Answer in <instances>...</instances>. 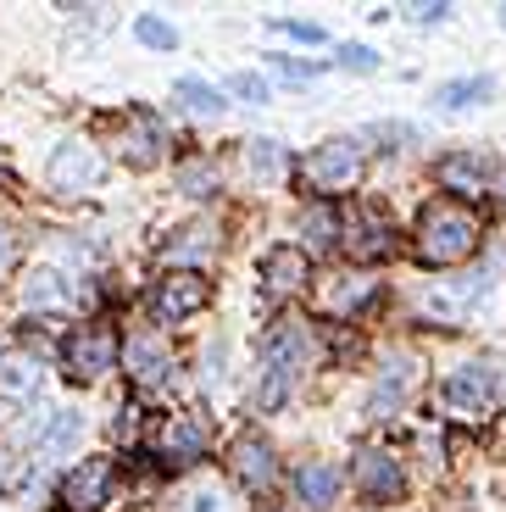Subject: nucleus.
Masks as SVG:
<instances>
[{"mask_svg":"<svg viewBox=\"0 0 506 512\" xmlns=\"http://www.w3.org/2000/svg\"><path fill=\"white\" fill-rule=\"evenodd\" d=\"M479 234H484L479 218L462 201H434L418 218V256L429 268H456V262H468L479 251Z\"/></svg>","mask_w":506,"mask_h":512,"instance_id":"obj_1","label":"nucleus"},{"mask_svg":"<svg viewBox=\"0 0 506 512\" xmlns=\"http://www.w3.org/2000/svg\"><path fill=\"white\" fill-rule=\"evenodd\" d=\"M117 357H123V340H117L112 323H78L62 346V362L73 379H101L117 368Z\"/></svg>","mask_w":506,"mask_h":512,"instance_id":"obj_2","label":"nucleus"},{"mask_svg":"<svg viewBox=\"0 0 506 512\" xmlns=\"http://www.w3.org/2000/svg\"><path fill=\"white\" fill-rule=\"evenodd\" d=\"M301 173H306V184H312V190H323V195L351 190V184L362 179V145H356V140H323L301 162Z\"/></svg>","mask_w":506,"mask_h":512,"instance_id":"obj_3","label":"nucleus"},{"mask_svg":"<svg viewBox=\"0 0 506 512\" xmlns=\"http://www.w3.org/2000/svg\"><path fill=\"white\" fill-rule=\"evenodd\" d=\"M206 301H212V284L190 268H173V273H162L156 290H151V318L156 323H184V318H195Z\"/></svg>","mask_w":506,"mask_h":512,"instance_id":"obj_4","label":"nucleus"},{"mask_svg":"<svg viewBox=\"0 0 506 512\" xmlns=\"http://www.w3.org/2000/svg\"><path fill=\"white\" fill-rule=\"evenodd\" d=\"M495 396H501L495 362H468V368H456L451 379H445V407H451L456 418H484V412L495 407Z\"/></svg>","mask_w":506,"mask_h":512,"instance_id":"obj_5","label":"nucleus"},{"mask_svg":"<svg viewBox=\"0 0 506 512\" xmlns=\"http://www.w3.org/2000/svg\"><path fill=\"white\" fill-rule=\"evenodd\" d=\"M112 485H117V462L112 457H84L73 474L62 479V507L67 512H101L112 501Z\"/></svg>","mask_w":506,"mask_h":512,"instance_id":"obj_6","label":"nucleus"},{"mask_svg":"<svg viewBox=\"0 0 506 512\" xmlns=\"http://www.w3.org/2000/svg\"><path fill=\"white\" fill-rule=\"evenodd\" d=\"M312 351H317V340H312V329H306L301 318H284V323H273V329L262 334V362L273 373H290V379L312 362Z\"/></svg>","mask_w":506,"mask_h":512,"instance_id":"obj_7","label":"nucleus"},{"mask_svg":"<svg viewBox=\"0 0 506 512\" xmlns=\"http://www.w3.org/2000/svg\"><path fill=\"white\" fill-rule=\"evenodd\" d=\"M151 451H156L162 468H195V462L206 457V429L195 418H167L151 435Z\"/></svg>","mask_w":506,"mask_h":512,"instance_id":"obj_8","label":"nucleus"},{"mask_svg":"<svg viewBox=\"0 0 506 512\" xmlns=\"http://www.w3.org/2000/svg\"><path fill=\"white\" fill-rule=\"evenodd\" d=\"M356 490H362L367 501H395V496L406 490L401 462H395L390 451H379V446L356 451Z\"/></svg>","mask_w":506,"mask_h":512,"instance_id":"obj_9","label":"nucleus"},{"mask_svg":"<svg viewBox=\"0 0 506 512\" xmlns=\"http://www.w3.org/2000/svg\"><path fill=\"white\" fill-rule=\"evenodd\" d=\"M306 290V251L301 245H273L262 256V295L284 301V295H301Z\"/></svg>","mask_w":506,"mask_h":512,"instance_id":"obj_10","label":"nucleus"},{"mask_svg":"<svg viewBox=\"0 0 506 512\" xmlns=\"http://www.w3.org/2000/svg\"><path fill=\"white\" fill-rule=\"evenodd\" d=\"M123 362H128V373L140 384H167L173 379V351H167V340L156 329H140L134 340L123 346Z\"/></svg>","mask_w":506,"mask_h":512,"instance_id":"obj_11","label":"nucleus"},{"mask_svg":"<svg viewBox=\"0 0 506 512\" xmlns=\"http://www.w3.org/2000/svg\"><path fill=\"white\" fill-rule=\"evenodd\" d=\"M95 179H101V156H95V145H84V140L56 145V156H51V190H89Z\"/></svg>","mask_w":506,"mask_h":512,"instance_id":"obj_12","label":"nucleus"},{"mask_svg":"<svg viewBox=\"0 0 506 512\" xmlns=\"http://www.w3.org/2000/svg\"><path fill=\"white\" fill-rule=\"evenodd\" d=\"M162 145H167L162 117H151L145 106H134V112H128V128H123V156H128L134 167H156Z\"/></svg>","mask_w":506,"mask_h":512,"instance_id":"obj_13","label":"nucleus"},{"mask_svg":"<svg viewBox=\"0 0 506 512\" xmlns=\"http://www.w3.org/2000/svg\"><path fill=\"white\" fill-rule=\"evenodd\" d=\"M340 234H345V251L351 256H362V262H373V256H384L390 251V223L379 218V212H345L340 218Z\"/></svg>","mask_w":506,"mask_h":512,"instance_id":"obj_14","label":"nucleus"},{"mask_svg":"<svg viewBox=\"0 0 506 512\" xmlns=\"http://www.w3.org/2000/svg\"><path fill=\"white\" fill-rule=\"evenodd\" d=\"M412 379H418V368H412L406 357L384 362V373L373 379V390H367V418H390V412L406 401V390H412Z\"/></svg>","mask_w":506,"mask_h":512,"instance_id":"obj_15","label":"nucleus"},{"mask_svg":"<svg viewBox=\"0 0 506 512\" xmlns=\"http://www.w3.org/2000/svg\"><path fill=\"white\" fill-rule=\"evenodd\" d=\"M495 95V78L490 73H473V78H451V84H434V106L440 112H468V106H484Z\"/></svg>","mask_w":506,"mask_h":512,"instance_id":"obj_16","label":"nucleus"},{"mask_svg":"<svg viewBox=\"0 0 506 512\" xmlns=\"http://www.w3.org/2000/svg\"><path fill=\"white\" fill-rule=\"evenodd\" d=\"M228 462H234V474H240L245 485H267V479H273V468H279V462H273V446H267L262 435H240Z\"/></svg>","mask_w":506,"mask_h":512,"instance_id":"obj_17","label":"nucleus"},{"mask_svg":"<svg viewBox=\"0 0 506 512\" xmlns=\"http://www.w3.org/2000/svg\"><path fill=\"white\" fill-rule=\"evenodd\" d=\"M345 474L334 468V462H306L301 474H295V496L306 501V507H329L334 496H340Z\"/></svg>","mask_w":506,"mask_h":512,"instance_id":"obj_18","label":"nucleus"},{"mask_svg":"<svg viewBox=\"0 0 506 512\" xmlns=\"http://www.w3.org/2000/svg\"><path fill=\"white\" fill-rule=\"evenodd\" d=\"M440 184L456 195H484L490 190V167L479 162V156H445L440 162Z\"/></svg>","mask_w":506,"mask_h":512,"instance_id":"obj_19","label":"nucleus"},{"mask_svg":"<svg viewBox=\"0 0 506 512\" xmlns=\"http://www.w3.org/2000/svg\"><path fill=\"white\" fill-rule=\"evenodd\" d=\"M284 145L279 140H245V173H251V184H279L284 179Z\"/></svg>","mask_w":506,"mask_h":512,"instance_id":"obj_20","label":"nucleus"},{"mask_svg":"<svg viewBox=\"0 0 506 512\" xmlns=\"http://www.w3.org/2000/svg\"><path fill=\"white\" fill-rule=\"evenodd\" d=\"M301 234H306V251H334L340 245V212L334 206H312L301 218Z\"/></svg>","mask_w":506,"mask_h":512,"instance_id":"obj_21","label":"nucleus"},{"mask_svg":"<svg viewBox=\"0 0 506 512\" xmlns=\"http://www.w3.org/2000/svg\"><path fill=\"white\" fill-rule=\"evenodd\" d=\"M23 301H28V307H62V301H67L62 273H56V268H34V273H28V284H23Z\"/></svg>","mask_w":506,"mask_h":512,"instance_id":"obj_22","label":"nucleus"},{"mask_svg":"<svg viewBox=\"0 0 506 512\" xmlns=\"http://www.w3.org/2000/svg\"><path fill=\"white\" fill-rule=\"evenodd\" d=\"M178 101L190 106L195 117H223V106H228L212 84H201V78H178Z\"/></svg>","mask_w":506,"mask_h":512,"instance_id":"obj_23","label":"nucleus"},{"mask_svg":"<svg viewBox=\"0 0 506 512\" xmlns=\"http://www.w3.org/2000/svg\"><path fill=\"white\" fill-rule=\"evenodd\" d=\"M78 435H84V412H56V423L39 435V451H67L78 446Z\"/></svg>","mask_w":506,"mask_h":512,"instance_id":"obj_24","label":"nucleus"},{"mask_svg":"<svg viewBox=\"0 0 506 512\" xmlns=\"http://www.w3.org/2000/svg\"><path fill=\"white\" fill-rule=\"evenodd\" d=\"M0 390L17 396V401L39 396V368H34V362H6V368H0Z\"/></svg>","mask_w":506,"mask_h":512,"instance_id":"obj_25","label":"nucleus"},{"mask_svg":"<svg viewBox=\"0 0 506 512\" xmlns=\"http://www.w3.org/2000/svg\"><path fill=\"white\" fill-rule=\"evenodd\" d=\"M178 190L195 195V201H201V195H212L217 190V167L212 162H184V167H178Z\"/></svg>","mask_w":506,"mask_h":512,"instance_id":"obj_26","label":"nucleus"},{"mask_svg":"<svg viewBox=\"0 0 506 512\" xmlns=\"http://www.w3.org/2000/svg\"><path fill=\"white\" fill-rule=\"evenodd\" d=\"M134 34H140V45H151V51H173V45H178V28L162 23V17H151V12L134 23Z\"/></svg>","mask_w":506,"mask_h":512,"instance_id":"obj_27","label":"nucleus"},{"mask_svg":"<svg viewBox=\"0 0 506 512\" xmlns=\"http://www.w3.org/2000/svg\"><path fill=\"white\" fill-rule=\"evenodd\" d=\"M284 396H290V373H273V368H267L262 384H256V412H273Z\"/></svg>","mask_w":506,"mask_h":512,"instance_id":"obj_28","label":"nucleus"},{"mask_svg":"<svg viewBox=\"0 0 506 512\" xmlns=\"http://www.w3.org/2000/svg\"><path fill=\"white\" fill-rule=\"evenodd\" d=\"M212 251V229L206 223H190V229H178V240L167 245V256H201Z\"/></svg>","mask_w":506,"mask_h":512,"instance_id":"obj_29","label":"nucleus"},{"mask_svg":"<svg viewBox=\"0 0 506 512\" xmlns=\"http://www.w3.org/2000/svg\"><path fill=\"white\" fill-rule=\"evenodd\" d=\"M367 295H373V279H351V284H334L329 307H334V312H351V307H362Z\"/></svg>","mask_w":506,"mask_h":512,"instance_id":"obj_30","label":"nucleus"},{"mask_svg":"<svg viewBox=\"0 0 506 512\" xmlns=\"http://www.w3.org/2000/svg\"><path fill=\"white\" fill-rule=\"evenodd\" d=\"M228 90L240 95V101H256V106H262V101H267V78H262V73H234V78H228Z\"/></svg>","mask_w":506,"mask_h":512,"instance_id":"obj_31","label":"nucleus"},{"mask_svg":"<svg viewBox=\"0 0 506 512\" xmlns=\"http://www.w3.org/2000/svg\"><path fill=\"white\" fill-rule=\"evenodd\" d=\"M340 67H351V73H373V67H379V56L367 51V45H345V51H340Z\"/></svg>","mask_w":506,"mask_h":512,"instance_id":"obj_32","label":"nucleus"},{"mask_svg":"<svg viewBox=\"0 0 506 512\" xmlns=\"http://www.w3.org/2000/svg\"><path fill=\"white\" fill-rule=\"evenodd\" d=\"M279 73L290 78V84H312V78H317V67H312V62H284V56H279Z\"/></svg>","mask_w":506,"mask_h":512,"instance_id":"obj_33","label":"nucleus"},{"mask_svg":"<svg viewBox=\"0 0 506 512\" xmlns=\"http://www.w3.org/2000/svg\"><path fill=\"white\" fill-rule=\"evenodd\" d=\"M279 34L301 39V45H317V39H323V28H317V23H279Z\"/></svg>","mask_w":506,"mask_h":512,"instance_id":"obj_34","label":"nucleus"},{"mask_svg":"<svg viewBox=\"0 0 506 512\" xmlns=\"http://www.w3.org/2000/svg\"><path fill=\"white\" fill-rule=\"evenodd\" d=\"M406 12L418 17V23H440V17L451 12V6H440V0H434V6H406Z\"/></svg>","mask_w":506,"mask_h":512,"instance_id":"obj_35","label":"nucleus"},{"mask_svg":"<svg viewBox=\"0 0 506 512\" xmlns=\"http://www.w3.org/2000/svg\"><path fill=\"white\" fill-rule=\"evenodd\" d=\"M195 512H223V496H217V490H201V496H195Z\"/></svg>","mask_w":506,"mask_h":512,"instance_id":"obj_36","label":"nucleus"},{"mask_svg":"<svg viewBox=\"0 0 506 512\" xmlns=\"http://www.w3.org/2000/svg\"><path fill=\"white\" fill-rule=\"evenodd\" d=\"M6 262H12V234L0 229V273H6Z\"/></svg>","mask_w":506,"mask_h":512,"instance_id":"obj_37","label":"nucleus"},{"mask_svg":"<svg viewBox=\"0 0 506 512\" xmlns=\"http://www.w3.org/2000/svg\"><path fill=\"white\" fill-rule=\"evenodd\" d=\"M501 23H506V6H501Z\"/></svg>","mask_w":506,"mask_h":512,"instance_id":"obj_38","label":"nucleus"},{"mask_svg":"<svg viewBox=\"0 0 506 512\" xmlns=\"http://www.w3.org/2000/svg\"><path fill=\"white\" fill-rule=\"evenodd\" d=\"M501 190H506V173H501Z\"/></svg>","mask_w":506,"mask_h":512,"instance_id":"obj_39","label":"nucleus"}]
</instances>
